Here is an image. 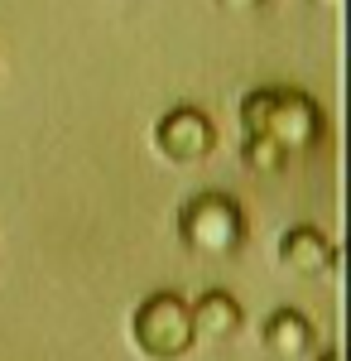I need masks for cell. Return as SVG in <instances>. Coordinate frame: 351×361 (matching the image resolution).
Here are the masks:
<instances>
[{"mask_svg":"<svg viewBox=\"0 0 351 361\" xmlns=\"http://www.w3.org/2000/svg\"><path fill=\"white\" fill-rule=\"evenodd\" d=\"M212 140H216L212 121L202 111H192V106H178L159 121V149L168 159H197V154L212 149Z\"/></svg>","mask_w":351,"mask_h":361,"instance_id":"cell-1","label":"cell"},{"mask_svg":"<svg viewBox=\"0 0 351 361\" xmlns=\"http://www.w3.org/2000/svg\"><path fill=\"white\" fill-rule=\"evenodd\" d=\"M216 5H226V10H260L265 0H216Z\"/></svg>","mask_w":351,"mask_h":361,"instance_id":"cell-2","label":"cell"},{"mask_svg":"<svg viewBox=\"0 0 351 361\" xmlns=\"http://www.w3.org/2000/svg\"><path fill=\"white\" fill-rule=\"evenodd\" d=\"M313 5H323V10H337V5H342V0H313Z\"/></svg>","mask_w":351,"mask_h":361,"instance_id":"cell-3","label":"cell"}]
</instances>
